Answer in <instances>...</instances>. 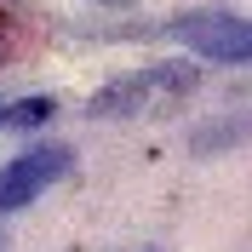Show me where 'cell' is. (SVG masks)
<instances>
[{"label": "cell", "mask_w": 252, "mask_h": 252, "mask_svg": "<svg viewBox=\"0 0 252 252\" xmlns=\"http://www.w3.org/2000/svg\"><path fill=\"white\" fill-rule=\"evenodd\" d=\"M172 34L184 40L189 52L212 58V63H252V17H235V12H195V17H178Z\"/></svg>", "instance_id": "obj_3"}, {"label": "cell", "mask_w": 252, "mask_h": 252, "mask_svg": "<svg viewBox=\"0 0 252 252\" xmlns=\"http://www.w3.org/2000/svg\"><path fill=\"white\" fill-rule=\"evenodd\" d=\"M69 166H75V149H63V143H40L29 155L6 160V166H0V212L34 206L58 178H69Z\"/></svg>", "instance_id": "obj_2"}, {"label": "cell", "mask_w": 252, "mask_h": 252, "mask_svg": "<svg viewBox=\"0 0 252 252\" xmlns=\"http://www.w3.org/2000/svg\"><path fill=\"white\" fill-rule=\"evenodd\" d=\"M52 115H58V103H52V97H23V103H12V109H0V126L29 132V126H46Z\"/></svg>", "instance_id": "obj_4"}, {"label": "cell", "mask_w": 252, "mask_h": 252, "mask_svg": "<svg viewBox=\"0 0 252 252\" xmlns=\"http://www.w3.org/2000/svg\"><path fill=\"white\" fill-rule=\"evenodd\" d=\"M0 40H6V12H0Z\"/></svg>", "instance_id": "obj_5"}, {"label": "cell", "mask_w": 252, "mask_h": 252, "mask_svg": "<svg viewBox=\"0 0 252 252\" xmlns=\"http://www.w3.org/2000/svg\"><path fill=\"white\" fill-rule=\"evenodd\" d=\"M189 86H195V63H149L138 75L103 86V92L86 103V115H92V121H138V115L166 109V103L184 97Z\"/></svg>", "instance_id": "obj_1"}]
</instances>
